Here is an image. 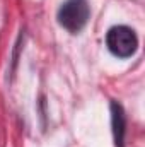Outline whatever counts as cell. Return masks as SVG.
Returning a JSON list of instances; mask_svg holds the SVG:
<instances>
[{
  "label": "cell",
  "instance_id": "cell-1",
  "mask_svg": "<svg viewBox=\"0 0 145 147\" xmlns=\"http://www.w3.org/2000/svg\"><path fill=\"white\" fill-rule=\"evenodd\" d=\"M109 51L119 58H128L137 51L138 46V39L133 29L126 28V26H114L108 31L106 36Z\"/></svg>",
  "mask_w": 145,
  "mask_h": 147
},
{
  "label": "cell",
  "instance_id": "cell-2",
  "mask_svg": "<svg viewBox=\"0 0 145 147\" xmlns=\"http://www.w3.org/2000/svg\"><path fill=\"white\" fill-rule=\"evenodd\" d=\"M89 14H91V10H89V5L85 0H68L60 7L58 21L67 31L79 33L87 24Z\"/></svg>",
  "mask_w": 145,
  "mask_h": 147
},
{
  "label": "cell",
  "instance_id": "cell-3",
  "mask_svg": "<svg viewBox=\"0 0 145 147\" xmlns=\"http://www.w3.org/2000/svg\"><path fill=\"white\" fill-rule=\"evenodd\" d=\"M113 123H114V135H116V144H121L123 140V127H125V116L121 108L114 103L113 105Z\"/></svg>",
  "mask_w": 145,
  "mask_h": 147
}]
</instances>
